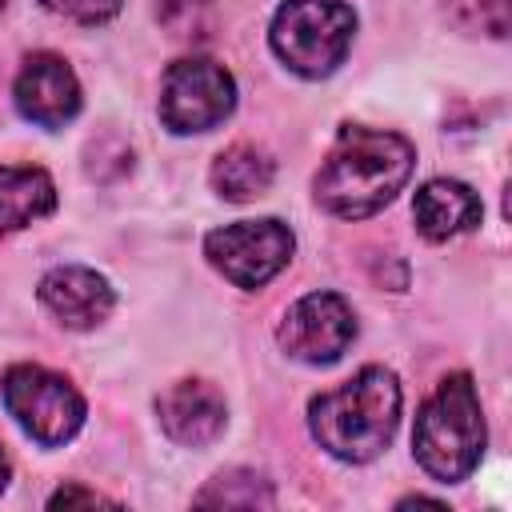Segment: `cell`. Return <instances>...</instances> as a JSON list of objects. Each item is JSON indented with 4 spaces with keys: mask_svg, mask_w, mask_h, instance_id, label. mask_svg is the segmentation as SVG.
<instances>
[{
    "mask_svg": "<svg viewBox=\"0 0 512 512\" xmlns=\"http://www.w3.org/2000/svg\"><path fill=\"white\" fill-rule=\"evenodd\" d=\"M40 304L64 324V328H96L100 320H108L116 296L108 288V280L92 268H52L40 280Z\"/></svg>",
    "mask_w": 512,
    "mask_h": 512,
    "instance_id": "8fae6325",
    "label": "cell"
},
{
    "mask_svg": "<svg viewBox=\"0 0 512 512\" xmlns=\"http://www.w3.org/2000/svg\"><path fill=\"white\" fill-rule=\"evenodd\" d=\"M412 452L432 480L456 484L472 476L484 452V412L468 372L444 376L436 392L424 400L412 428Z\"/></svg>",
    "mask_w": 512,
    "mask_h": 512,
    "instance_id": "3957f363",
    "label": "cell"
},
{
    "mask_svg": "<svg viewBox=\"0 0 512 512\" xmlns=\"http://www.w3.org/2000/svg\"><path fill=\"white\" fill-rule=\"evenodd\" d=\"M56 208V184L44 168L0 164V232L28 228Z\"/></svg>",
    "mask_w": 512,
    "mask_h": 512,
    "instance_id": "4fadbf2b",
    "label": "cell"
},
{
    "mask_svg": "<svg viewBox=\"0 0 512 512\" xmlns=\"http://www.w3.org/2000/svg\"><path fill=\"white\" fill-rule=\"evenodd\" d=\"M480 216H484L480 196H476L468 184L444 180V176H440V180H428V184L416 192V200H412V220H416L420 236L432 240V244H444V240H452V236L476 228Z\"/></svg>",
    "mask_w": 512,
    "mask_h": 512,
    "instance_id": "7c38bea8",
    "label": "cell"
},
{
    "mask_svg": "<svg viewBox=\"0 0 512 512\" xmlns=\"http://www.w3.org/2000/svg\"><path fill=\"white\" fill-rule=\"evenodd\" d=\"M8 480H12V460H8V452H4V444H0V492L8 488Z\"/></svg>",
    "mask_w": 512,
    "mask_h": 512,
    "instance_id": "ffe728a7",
    "label": "cell"
},
{
    "mask_svg": "<svg viewBox=\"0 0 512 512\" xmlns=\"http://www.w3.org/2000/svg\"><path fill=\"white\" fill-rule=\"evenodd\" d=\"M48 504L52 508H72V504H112V500H104L100 492H84V488H60V492H52Z\"/></svg>",
    "mask_w": 512,
    "mask_h": 512,
    "instance_id": "d6986e66",
    "label": "cell"
},
{
    "mask_svg": "<svg viewBox=\"0 0 512 512\" xmlns=\"http://www.w3.org/2000/svg\"><path fill=\"white\" fill-rule=\"evenodd\" d=\"M236 108V80L208 56H184L168 64L160 80V120L176 136L208 132Z\"/></svg>",
    "mask_w": 512,
    "mask_h": 512,
    "instance_id": "8992f818",
    "label": "cell"
},
{
    "mask_svg": "<svg viewBox=\"0 0 512 512\" xmlns=\"http://www.w3.org/2000/svg\"><path fill=\"white\" fill-rule=\"evenodd\" d=\"M356 12L340 0H284L272 16V52L308 80L336 72L352 48Z\"/></svg>",
    "mask_w": 512,
    "mask_h": 512,
    "instance_id": "277c9868",
    "label": "cell"
},
{
    "mask_svg": "<svg viewBox=\"0 0 512 512\" xmlns=\"http://www.w3.org/2000/svg\"><path fill=\"white\" fill-rule=\"evenodd\" d=\"M448 12L460 28H480L496 40L508 36V0H448Z\"/></svg>",
    "mask_w": 512,
    "mask_h": 512,
    "instance_id": "e0dca14e",
    "label": "cell"
},
{
    "mask_svg": "<svg viewBox=\"0 0 512 512\" xmlns=\"http://www.w3.org/2000/svg\"><path fill=\"white\" fill-rule=\"evenodd\" d=\"M272 484L260 472L248 468H232L220 472L216 480H208V488L196 496L200 508H272Z\"/></svg>",
    "mask_w": 512,
    "mask_h": 512,
    "instance_id": "9a60e30c",
    "label": "cell"
},
{
    "mask_svg": "<svg viewBox=\"0 0 512 512\" xmlns=\"http://www.w3.org/2000/svg\"><path fill=\"white\" fill-rule=\"evenodd\" d=\"M16 108L24 120L40 124V128H64L76 112H80V84L76 72L68 68L64 56L56 52H36L24 60L20 76H16Z\"/></svg>",
    "mask_w": 512,
    "mask_h": 512,
    "instance_id": "9c48e42d",
    "label": "cell"
},
{
    "mask_svg": "<svg viewBox=\"0 0 512 512\" xmlns=\"http://www.w3.org/2000/svg\"><path fill=\"white\" fill-rule=\"evenodd\" d=\"M8 416L44 448L72 440L84 424V396L56 372L40 364H16L0 380Z\"/></svg>",
    "mask_w": 512,
    "mask_h": 512,
    "instance_id": "5b68a950",
    "label": "cell"
},
{
    "mask_svg": "<svg viewBox=\"0 0 512 512\" xmlns=\"http://www.w3.org/2000/svg\"><path fill=\"white\" fill-rule=\"evenodd\" d=\"M40 4L48 12H56V16L72 20V24H88V28L108 24L120 12V0H40Z\"/></svg>",
    "mask_w": 512,
    "mask_h": 512,
    "instance_id": "ac0fdd59",
    "label": "cell"
},
{
    "mask_svg": "<svg viewBox=\"0 0 512 512\" xmlns=\"http://www.w3.org/2000/svg\"><path fill=\"white\" fill-rule=\"evenodd\" d=\"M208 12H212V0H156V20H160V24L168 28V36H176V40L204 36Z\"/></svg>",
    "mask_w": 512,
    "mask_h": 512,
    "instance_id": "2e32d148",
    "label": "cell"
},
{
    "mask_svg": "<svg viewBox=\"0 0 512 512\" xmlns=\"http://www.w3.org/2000/svg\"><path fill=\"white\" fill-rule=\"evenodd\" d=\"M412 164L416 148L400 132L344 124L312 180V196L340 220H364L408 184Z\"/></svg>",
    "mask_w": 512,
    "mask_h": 512,
    "instance_id": "6da1fadb",
    "label": "cell"
},
{
    "mask_svg": "<svg viewBox=\"0 0 512 512\" xmlns=\"http://www.w3.org/2000/svg\"><path fill=\"white\" fill-rule=\"evenodd\" d=\"M156 416H160V428L168 432V440H176L184 448L212 444L228 424L224 396L204 380H180V384L164 388L156 396Z\"/></svg>",
    "mask_w": 512,
    "mask_h": 512,
    "instance_id": "30bf717a",
    "label": "cell"
},
{
    "mask_svg": "<svg viewBox=\"0 0 512 512\" xmlns=\"http://www.w3.org/2000/svg\"><path fill=\"white\" fill-rule=\"evenodd\" d=\"M276 340H280V348L292 360L332 364L356 340V316H352L344 296H336V292H308V296H300L284 312Z\"/></svg>",
    "mask_w": 512,
    "mask_h": 512,
    "instance_id": "ba28073f",
    "label": "cell"
},
{
    "mask_svg": "<svg viewBox=\"0 0 512 512\" xmlns=\"http://www.w3.org/2000/svg\"><path fill=\"white\" fill-rule=\"evenodd\" d=\"M272 180H276V164L256 144H232L212 164V188H216V196H224L232 204L264 196L272 188Z\"/></svg>",
    "mask_w": 512,
    "mask_h": 512,
    "instance_id": "5bb4252c",
    "label": "cell"
},
{
    "mask_svg": "<svg viewBox=\"0 0 512 512\" xmlns=\"http://www.w3.org/2000/svg\"><path fill=\"white\" fill-rule=\"evenodd\" d=\"M292 228L276 216L236 220L204 236L208 264L236 288H264L292 260Z\"/></svg>",
    "mask_w": 512,
    "mask_h": 512,
    "instance_id": "52a82bcc",
    "label": "cell"
},
{
    "mask_svg": "<svg viewBox=\"0 0 512 512\" xmlns=\"http://www.w3.org/2000/svg\"><path fill=\"white\" fill-rule=\"evenodd\" d=\"M4 4H8V0H0V12H4Z\"/></svg>",
    "mask_w": 512,
    "mask_h": 512,
    "instance_id": "44dd1931",
    "label": "cell"
},
{
    "mask_svg": "<svg viewBox=\"0 0 512 512\" xmlns=\"http://www.w3.org/2000/svg\"><path fill=\"white\" fill-rule=\"evenodd\" d=\"M400 424V384L388 368H360L332 392L312 396L308 428L324 452L348 464L376 460Z\"/></svg>",
    "mask_w": 512,
    "mask_h": 512,
    "instance_id": "7a4b0ae2",
    "label": "cell"
}]
</instances>
